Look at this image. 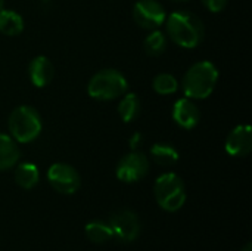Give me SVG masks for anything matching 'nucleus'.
Listing matches in <instances>:
<instances>
[{
    "label": "nucleus",
    "instance_id": "12",
    "mask_svg": "<svg viewBox=\"0 0 252 251\" xmlns=\"http://www.w3.org/2000/svg\"><path fill=\"white\" fill-rule=\"evenodd\" d=\"M55 68L47 56H35L28 65V75L35 87H46L53 80Z\"/></svg>",
    "mask_w": 252,
    "mask_h": 251
},
{
    "label": "nucleus",
    "instance_id": "6",
    "mask_svg": "<svg viewBox=\"0 0 252 251\" xmlns=\"http://www.w3.org/2000/svg\"><path fill=\"white\" fill-rule=\"evenodd\" d=\"M108 225L112 232V238H115L118 243H133L139 238L142 232V223L133 210L121 209L111 215Z\"/></svg>",
    "mask_w": 252,
    "mask_h": 251
},
{
    "label": "nucleus",
    "instance_id": "3",
    "mask_svg": "<svg viewBox=\"0 0 252 251\" xmlns=\"http://www.w3.org/2000/svg\"><path fill=\"white\" fill-rule=\"evenodd\" d=\"M7 126L10 136L19 143H30L35 141L43 129L38 111L30 105L16 107L9 115Z\"/></svg>",
    "mask_w": 252,
    "mask_h": 251
},
{
    "label": "nucleus",
    "instance_id": "15",
    "mask_svg": "<svg viewBox=\"0 0 252 251\" xmlns=\"http://www.w3.org/2000/svg\"><path fill=\"white\" fill-rule=\"evenodd\" d=\"M152 160L159 164V166H164V167H168V166H174L177 161H179V151L176 149V146H173L171 143H167V142H158V143H154L151 146V151H149Z\"/></svg>",
    "mask_w": 252,
    "mask_h": 251
},
{
    "label": "nucleus",
    "instance_id": "20",
    "mask_svg": "<svg viewBox=\"0 0 252 251\" xmlns=\"http://www.w3.org/2000/svg\"><path fill=\"white\" fill-rule=\"evenodd\" d=\"M152 87L159 95H173L179 89V81L173 74L162 72V74L155 75L152 81Z\"/></svg>",
    "mask_w": 252,
    "mask_h": 251
},
{
    "label": "nucleus",
    "instance_id": "5",
    "mask_svg": "<svg viewBox=\"0 0 252 251\" xmlns=\"http://www.w3.org/2000/svg\"><path fill=\"white\" fill-rule=\"evenodd\" d=\"M127 78L114 68H105L97 71L89 81L87 92L93 99L112 101L123 96L127 92Z\"/></svg>",
    "mask_w": 252,
    "mask_h": 251
},
{
    "label": "nucleus",
    "instance_id": "24",
    "mask_svg": "<svg viewBox=\"0 0 252 251\" xmlns=\"http://www.w3.org/2000/svg\"><path fill=\"white\" fill-rule=\"evenodd\" d=\"M0 9H4V0H0Z\"/></svg>",
    "mask_w": 252,
    "mask_h": 251
},
{
    "label": "nucleus",
    "instance_id": "7",
    "mask_svg": "<svg viewBox=\"0 0 252 251\" xmlns=\"http://www.w3.org/2000/svg\"><path fill=\"white\" fill-rule=\"evenodd\" d=\"M47 180L56 192L63 195L75 194L81 185L78 172L66 163L52 164L47 170Z\"/></svg>",
    "mask_w": 252,
    "mask_h": 251
},
{
    "label": "nucleus",
    "instance_id": "23",
    "mask_svg": "<svg viewBox=\"0 0 252 251\" xmlns=\"http://www.w3.org/2000/svg\"><path fill=\"white\" fill-rule=\"evenodd\" d=\"M241 251H252V244L251 243H247L242 249H241Z\"/></svg>",
    "mask_w": 252,
    "mask_h": 251
},
{
    "label": "nucleus",
    "instance_id": "1",
    "mask_svg": "<svg viewBox=\"0 0 252 251\" xmlns=\"http://www.w3.org/2000/svg\"><path fill=\"white\" fill-rule=\"evenodd\" d=\"M170 38L180 47L193 49L199 46L205 36L204 22L189 10H176L165 19Z\"/></svg>",
    "mask_w": 252,
    "mask_h": 251
},
{
    "label": "nucleus",
    "instance_id": "10",
    "mask_svg": "<svg viewBox=\"0 0 252 251\" xmlns=\"http://www.w3.org/2000/svg\"><path fill=\"white\" fill-rule=\"evenodd\" d=\"M224 149L232 157H247L252 149V130L248 124L236 126L227 136Z\"/></svg>",
    "mask_w": 252,
    "mask_h": 251
},
{
    "label": "nucleus",
    "instance_id": "19",
    "mask_svg": "<svg viewBox=\"0 0 252 251\" xmlns=\"http://www.w3.org/2000/svg\"><path fill=\"white\" fill-rule=\"evenodd\" d=\"M167 37L159 30H152V33L145 38V52L151 56H159L167 49Z\"/></svg>",
    "mask_w": 252,
    "mask_h": 251
},
{
    "label": "nucleus",
    "instance_id": "4",
    "mask_svg": "<svg viewBox=\"0 0 252 251\" xmlns=\"http://www.w3.org/2000/svg\"><path fill=\"white\" fill-rule=\"evenodd\" d=\"M154 195L158 206L170 213L179 212L185 206L188 197L183 179L173 172L164 173L155 180Z\"/></svg>",
    "mask_w": 252,
    "mask_h": 251
},
{
    "label": "nucleus",
    "instance_id": "16",
    "mask_svg": "<svg viewBox=\"0 0 252 251\" xmlns=\"http://www.w3.org/2000/svg\"><path fill=\"white\" fill-rule=\"evenodd\" d=\"M24 30L22 16L10 9H0V33L4 36H18Z\"/></svg>",
    "mask_w": 252,
    "mask_h": 251
},
{
    "label": "nucleus",
    "instance_id": "17",
    "mask_svg": "<svg viewBox=\"0 0 252 251\" xmlns=\"http://www.w3.org/2000/svg\"><path fill=\"white\" fill-rule=\"evenodd\" d=\"M140 109H142V104H140L139 96L136 93H127V95L124 93V98L120 101V105H118L120 118L124 123H131L139 117Z\"/></svg>",
    "mask_w": 252,
    "mask_h": 251
},
{
    "label": "nucleus",
    "instance_id": "9",
    "mask_svg": "<svg viewBox=\"0 0 252 251\" xmlns=\"http://www.w3.org/2000/svg\"><path fill=\"white\" fill-rule=\"evenodd\" d=\"M136 24L145 30H158L167 19L164 6L157 0H139L133 7Z\"/></svg>",
    "mask_w": 252,
    "mask_h": 251
},
{
    "label": "nucleus",
    "instance_id": "18",
    "mask_svg": "<svg viewBox=\"0 0 252 251\" xmlns=\"http://www.w3.org/2000/svg\"><path fill=\"white\" fill-rule=\"evenodd\" d=\"M86 238L93 244H103L112 240V232L108 222L103 220H92L84 226Z\"/></svg>",
    "mask_w": 252,
    "mask_h": 251
},
{
    "label": "nucleus",
    "instance_id": "22",
    "mask_svg": "<svg viewBox=\"0 0 252 251\" xmlns=\"http://www.w3.org/2000/svg\"><path fill=\"white\" fill-rule=\"evenodd\" d=\"M142 141H143V136H142V133L136 132L134 135H131V138H130V141H128V143H130V149H131V151H136V149L140 146Z\"/></svg>",
    "mask_w": 252,
    "mask_h": 251
},
{
    "label": "nucleus",
    "instance_id": "21",
    "mask_svg": "<svg viewBox=\"0 0 252 251\" xmlns=\"http://www.w3.org/2000/svg\"><path fill=\"white\" fill-rule=\"evenodd\" d=\"M202 3H204V6H205L210 12L219 13V12H221V10L226 9L229 0H202Z\"/></svg>",
    "mask_w": 252,
    "mask_h": 251
},
{
    "label": "nucleus",
    "instance_id": "13",
    "mask_svg": "<svg viewBox=\"0 0 252 251\" xmlns=\"http://www.w3.org/2000/svg\"><path fill=\"white\" fill-rule=\"evenodd\" d=\"M19 160V148L12 136L0 133V170H9Z\"/></svg>",
    "mask_w": 252,
    "mask_h": 251
},
{
    "label": "nucleus",
    "instance_id": "14",
    "mask_svg": "<svg viewBox=\"0 0 252 251\" xmlns=\"http://www.w3.org/2000/svg\"><path fill=\"white\" fill-rule=\"evenodd\" d=\"M40 180V172L32 163H21L15 170V182L22 189H32Z\"/></svg>",
    "mask_w": 252,
    "mask_h": 251
},
{
    "label": "nucleus",
    "instance_id": "2",
    "mask_svg": "<svg viewBox=\"0 0 252 251\" xmlns=\"http://www.w3.org/2000/svg\"><path fill=\"white\" fill-rule=\"evenodd\" d=\"M217 81V67L210 61H199L186 71L182 80V89L189 99H205L214 92Z\"/></svg>",
    "mask_w": 252,
    "mask_h": 251
},
{
    "label": "nucleus",
    "instance_id": "11",
    "mask_svg": "<svg viewBox=\"0 0 252 251\" xmlns=\"http://www.w3.org/2000/svg\"><path fill=\"white\" fill-rule=\"evenodd\" d=\"M173 120L182 129L190 130L198 126L201 120V111L193 99L182 98L173 107Z\"/></svg>",
    "mask_w": 252,
    "mask_h": 251
},
{
    "label": "nucleus",
    "instance_id": "8",
    "mask_svg": "<svg viewBox=\"0 0 252 251\" xmlns=\"http://www.w3.org/2000/svg\"><path fill=\"white\" fill-rule=\"evenodd\" d=\"M149 172V160L140 151H131L130 154L124 155L115 169V175L118 180L124 183H134L142 180Z\"/></svg>",
    "mask_w": 252,
    "mask_h": 251
}]
</instances>
